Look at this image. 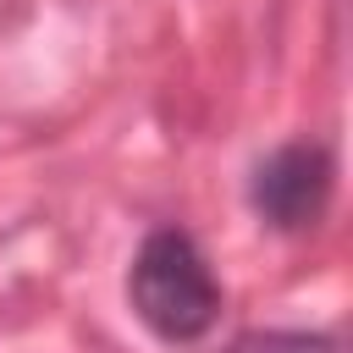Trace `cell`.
<instances>
[{
  "label": "cell",
  "mask_w": 353,
  "mask_h": 353,
  "mask_svg": "<svg viewBox=\"0 0 353 353\" xmlns=\"http://www.w3.org/2000/svg\"><path fill=\"white\" fill-rule=\"evenodd\" d=\"M127 309L165 347L204 342L226 314V287L188 226H154L127 265Z\"/></svg>",
  "instance_id": "1"
},
{
  "label": "cell",
  "mask_w": 353,
  "mask_h": 353,
  "mask_svg": "<svg viewBox=\"0 0 353 353\" xmlns=\"http://www.w3.org/2000/svg\"><path fill=\"white\" fill-rule=\"evenodd\" d=\"M336 199V154L325 138H287L248 171V204L259 226L281 237H303L325 221Z\"/></svg>",
  "instance_id": "2"
},
{
  "label": "cell",
  "mask_w": 353,
  "mask_h": 353,
  "mask_svg": "<svg viewBox=\"0 0 353 353\" xmlns=\"http://www.w3.org/2000/svg\"><path fill=\"white\" fill-rule=\"evenodd\" d=\"M221 353H342L336 331H287V325H259V331H237Z\"/></svg>",
  "instance_id": "3"
}]
</instances>
